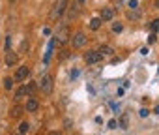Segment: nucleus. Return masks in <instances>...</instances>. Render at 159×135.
Returning a JSON list of instances; mask_svg holds the SVG:
<instances>
[{"label": "nucleus", "mask_w": 159, "mask_h": 135, "mask_svg": "<svg viewBox=\"0 0 159 135\" xmlns=\"http://www.w3.org/2000/svg\"><path fill=\"white\" fill-rule=\"evenodd\" d=\"M39 88H41V92L51 94V92H52V77H51V75H45V77L39 81Z\"/></svg>", "instance_id": "obj_1"}, {"label": "nucleus", "mask_w": 159, "mask_h": 135, "mask_svg": "<svg viewBox=\"0 0 159 135\" xmlns=\"http://www.w3.org/2000/svg\"><path fill=\"white\" fill-rule=\"evenodd\" d=\"M66 8H67V0H58V2L54 4V10H52L51 17H60L66 12Z\"/></svg>", "instance_id": "obj_2"}, {"label": "nucleus", "mask_w": 159, "mask_h": 135, "mask_svg": "<svg viewBox=\"0 0 159 135\" xmlns=\"http://www.w3.org/2000/svg\"><path fill=\"white\" fill-rule=\"evenodd\" d=\"M101 53H98V51H88L86 54H84V62L86 64H98L99 60H101Z\"/></svg>", "instance_id": "obj_3"}, {"label": "nucleus", "mask_w": 159, "mask_h": 135, "mask_svg": "<svg viewBox=\"0 0 159 135\" xmlns=\"http://www.w3.org/2000/svg\"><path fill=\"white\" fill-rule=\"evenodd\" d=\"M71 43H73V47H83L84 43H86V36H84V32H77L75 36H73V40H71Z\"/></svg>", "instance_id": "obj_4"}, {"label": "nucleus", "mask_w": 159, "mask_h": 135, "mask_svg": "<svg viewBox=\"0 0 159 135\" xmlns=\"http://www.w3.org/2000/svg\"><path fill=\"white\" fill-rule=\"evenodd\" d=\"M28 75H30V70H28L26 66H21L19 70H17V73H15V77H13V81H25Z\"/></svg>", "instance_id": "obj_5"}, {"label": "nucleus", "mask_w": 159, "mask_h": 135, "mask_svg": "<svg viewBox=\"0 0 159 135\" xmlns=\"http://www.w3.org/2000/svg\"><path fill=\"white\" fill-rule=\"evenodd\" d=\"M112 17H114V10L112 8H103L101 10V15H99L101 21H111Z\"/></svg>", "instance_id": "obj_6"}, {"label": "nucleus", "mask_w": 159, "mask_h": 135, "mask_svg": "<svg viewBox=\"0 0 159 135\" xmlns=\"http://www.w3.org/2000/svg\"><path fill=\"white\" fill-rule=\"evenodd\" d=\"M66 10H67V19H75L79 15V4H69Z\"/></svg>", "instance_id": "obj_7"}, {"label": "nucleus", "mask_w": 159, "mask_h": 135, "mask_svg": "<svg viewBox=\"0 0 159 135\" xmlns=\"http://www.w3.org/2000/svg\"><path fill=\"white\" fill-rule=\"evenodd\" d=\"M56 38H58V41H60V43H64V41H66V40L69 38V32H67V26H66V25H62V28L58 30Z\"/></svg>", "instance_id": "obj_8"}, {"label": "nucleus", "mask_w": 159, "mask_h": 135, "mask_svg": "<svg viewBox=\"0 0 159 135\" xmlns=\"http://www.w3.org/2000/svg\"><path fill=\"white\" fill-rule=\"evenodd\" d=\"M38 107H39V103H38V100L36 98H30V100H26V111H30V113H34V111H38Z\"/></svg>", "instance_id": "obj_9"}, {"label": "nucleus", "mask_w": 159, "mask_h": 135, "mask_svg": "<svg viewBox=\"0 0 159 135\" xmlns=\"http://www.w3.org/2000/svg\"><path fill=\"white\" fill-rule=\"evenodd\" d=\"M15 62H17V54L8 51V54H6V64H8V66H13Z\"/></svg>", "instance_id": "obj_10"}, {"label": "nucleus", "mask_w": 159, "mask_h": 135, "mask_svg": "<svg viewBox=\"0 0 159 135\" xmlns=\"http://www.w3.org/2000/svg\"><path fill=\"white\" fill-rule=\"evenodd\" d=\"M99 26H101V19H99V17H96V19L90 21V28H92V30H98Z\"/></svg>", "instance_id": "obj_11"}, {"label": "nucleus", "mask_w": 159, "mask_h": 135, "mask_svg": "<svg viewBox=\"0 0 159 135\" xmlns=\"http://www.w3.org/2000/svg\"><path fill=\"white\" fill-rule=\"evenodd\" d=\"M26 96V86H21L17 92H15V100H23Z\"/></svg>", "instance_id": "obj_12"}, {"label": "nucleus", "mask_w": 159, "mask_h": 135, "mask_svg": "<svg viewBox=\"0 0 159 135\" xmlns=\"http://www.w3.org/2000/svg\"><path fill=\"white\" fill-rule=\"evenodd\" d=\"M127 126H129V116L124 114V116L120 118V128H122V129H127Z\"/></svg>", "instance_id": "obj_13"}, {"label": "nucleus", "mask_w": 159, "mask_h": 135, "mask_svg": "<svg viewBox=\"0 0 159 135\" xmlns=\"http://www.w3.org/2000/svg\"><path fill=\"white\" fill-rule=\"evenodd\" d=\"M28 129H30V124H28V122H21V124H19V133H21V135H25Z\"/></svg>", "instance_id": "obj_14"}, {"label": "nucleus", "mask_w": 159, "mask_h": 135, "mask_svg": "<svg viewBox=\"0 0 159 135\" xmlns=\"http://www.w3.org/2000/svg\"><path fill=\"white\" fill-rule=\"evenodd\" d=\"M23 111H25L23 107H13V109H11V116H13V118H19V116L23 114Z\"/></svg>", "instance_id": "obj_15"}, {"label": "nucleus", "mask_w": 159, "mask_h": 135, "mask_svg": "<svg viewBox=\"0 0 159 135\" xmlns=\"http://www.w3.org/2000/svg\"><path fill=\"white\" fill-rule=\"evenodd\" d=\"M98 53H101V54H112V49H111L109 45H101Z\"/></svg>", "instance_id": "obj_16"}, {"label": "nucleus", "mask_w": 159, "mask_h": 135, "mask_svg": "<svg viewBox=\"0 0 159 135\" xmlns=\"http://www.w3.org/2000/svg\"><path fill=\"white\" fill-rule=\"evenodd\" d=\"M127 17H129V19H133V21H137V19H139V17H140V13H139V12H137V10H131V12H129V13H127Z\"/></svg>", "instance_id": "obj_17"}, {"label": "nucleus", "mask_w": 159, "mask_h": 135, "mask_svg": "<svg viewBox=\"0 0 159 135\" xmlns=\"http://www.w3.org/2000/svg\"><path fill=\"white\" fill-rule=\"evenodd\" d=\"M124 30V25L122 23H114L112 25V32H122Z\"/></svg>", "instance_id": "obj_18"}, {"label": "nucleus", "mask_w": 159, "mask_h": 135, "mask_svg": "<svg viewBox=\"0 0 159 135\" xmlns=\"http://www.w3.org/2000/svg\"><path fill=\"white\" fill-rule=\"evenodd\" d=\"M4 86L10 90V88L13 86V79H11V77H6V79H4Z\"/></svg>", "instance_id": "obj_19"}, {"label": "nucleus", "mask_w": 159, "mask_h": 135, "mask_svg": "<svg viewBox=\"0 0 159 135\" xmlns=\"http://www.w3.org/2000/svg\"><path fill=\"white\" fill-rule=\"evenodd\" d=\"M150 28L155 32V30H159V19H155V21H152V25H150Z\"/></svg>", "instance_id": "obj_20"}, {"label": "nucleus", "mask_w": 159, "mask_h": 135, "mask_svg": "<svg viewBox=\"0 0 159 135\" xmlns=\"http://www.w3.org/2000/svg\"><path fill=\"white\" fill-rule=\"evenodd\" d=\"M36 90V85L34 83H30V85H26V94H32Z\"/></svg>", "instance_id": "obj_21"}, {"label": "nucleus", "mask_w": 159, "mask_h": 135, "mask_svg": "<svg viewBox=\"0 0 159 135\" xmlns=\"http://www.w3.org/2000/svg\"><path fill=\"white\" fill-rule=\"evenodd\" d=\"M148 114H150V111H148V109H140V111H139V116H140V118H146Z\"/></svg>", "instance_id": "obj_22"}, {"label": "nucleus", "mask_w": 159, "mask_h": 135, "mask_svg": "<svg viewBox=\"0 0 159 135\" xmlns=\"http://www.w3.org/2000/svg\"><path fill=\"white\" fill-rule=\"evenodd\" d=\"M109 128H111V129H116V128H118V122H116L114 118H112V120H109Z\"/></svg>", "instance_id": "obj_23"}, {"label": "nucleus", "mask_w": 159, "mask_h": 135, "mask_svg": "<svg viewBox=\"0 0 159 135\" xmlns=\"http://www.w3.org/2000/svg\"><path fill=\"white\" fill-rule=\"evenodd\" d=\"M10 47H11V36L6 38V51H10Z\"/></svg>", "instance_id": "obj_24"}, {"label": "nucleus", "mask_w": 159, "mask_h": 135, "mask_svg": "<svg viewBox=\"0 0 159 135\" xmlns=\"http://www.w3.org/2000/svg\"><path fill=\"white\" fill-rule=\"evenodd\" d=\"M137 6H139L137 0H131V2H129V8H131V10H137Z\"/></svg>", "instance_id": "obj_25"}, {"label": "nucleus", "mask_w": 159, "mask_h": 135, "mask_svg": "<svg viewBox=\"0 0 159 135\" xmlns=\"http://www.w3.org/2000/svg\"><path fill=\"white\" fill-rule=\"evenodd\" d=\"M155 40H157V36H155V34H150V38H148V41H150V43H155Z\"/></svg>", "instance_id": "obj_26"}, {"label": "nucleus", "mask_w": 159, "mask_h": 135, "mask_svg": "<svg viewBox=\"0 0 159 135\" xmlns=\"http://www.w3.org/2000/svg\"><path fill=\"white\" fill-rule=\"evenodd\" d=\"M140 54H148V47H142L140 49Z\"/></svg>", "instance_id": "obj_27"}, {"label": "nucleus", "mask_w": 159, "mask_h": 135, "mask_svg": "<svg viewBox=\"0 0 159 135\" xmlns=\"http://www.w3.org/2000/svg\"><path fill=\"white\" fill-rule=\"evenodd\" d=\"M49 135H60V131H51Z\"/></svg>", "instance_id": "obj_28"}, {"label": "nucleus", "mask_w": 159, "mask_h": 135, "mask_svg": "<svg viewBox=\"0 0 159 135\" xmlns=\"http://www.w3.org/2000/svg\"><path fill=\"white\" fill-rule=\"evenodd\" d=\"M155 114H159V105H157V107H155Z\"/></svg>", "instance_id": "obj_29"}, {"label": "nucleus", "mask_w": 159, "mask_h": 135, "mask_svg": "<svg viewBox=\"0 0 159 135\" xmlns=\"http://www.w3.org/2000/svg\"><path fill=\"white\" fill-rule=\"evenodd\" d=\"M155 8H159V0H155Z\"/></svg>", "instance_id": "obj_30"}, {"label": "nucleus", "mask_w": 159, "mask_h": 135, "mask_svg": "<svg viewBox=\"0 0 159 135\" xmlns=\"http://www.w3.org/2000/svg\"><path fill=\"white\" fill-rule=\"evenodd\" d=\"M79 2H84V0H79Z\"/></svg>", "instance_id": "obj_31"}, {"label": "nucleus", "mask_w": 159, "mask_h": 135, "mask_svg": "<svg viewBox=\"0 0 159 135\" xmlns=\"http://www.w3.org/2000/svg\"><path fill=\"white\" fill-rule=\"evenodd\" d=\"M10 2H15V0H10Z\"/></svg>", "instance_id": "obj_32"}, {"label": "nucleus", "mask_w": 159, "mask_h": 135, "mask_svg": "<svg viewBox=\"0 0 159 135\" xmlns=\"http://www.w3.org/2000/svg\"><path fill=\"white\" fill-rule=\"evenodd\" d=\"M19 135H21V133H19Z\"/></svg>", "instance_id": "obj_33"}]
</instances>
